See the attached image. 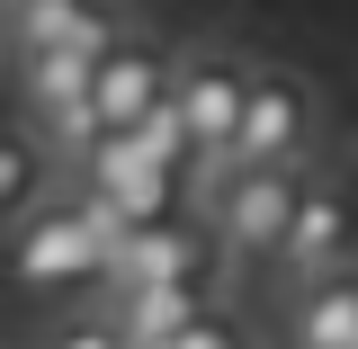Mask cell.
<instances>
[{
	"label": "cell",
	"instance_id": "cell-7",
	"mask_svg": "<svg viewBox=\"0 0 358 349\" xmlns=\"http://www.w3.org/2000/svg\"><path fill=\"white\" fill-rule=\"evenodd\" d=\"M206 251L215 242L188 233L179 215H143L108 242V269H117V287H197L206 296Z\"/></svg>",
	"mask_w": 358,
	"mask_h": 349
},
{
	"label": "cell",
	"instance_id": "cell-3",
	"mask_svg": "<svg viewBox=\"0 0 358 349\" xmlns=\"http://www.w3.org/2000/svg\"><path fill=\"white\" fill-rule=\"evenodd\" d=\"M350 251H358V206H350V188H331V179H296V206H287V233H278L268 260L305 287V278H322V269H341Z\"/></svg>",
	"mask_w": 358,
	"mask_h": 349
},
{
	"label": "cell",
	"instance_id": "cell-11",
	"mask_svg": "<svg viewBox=\"0 0 358 349\" xmlns=\"http://www.w3.org/2000/svg\"><path fill=\"white\" fill-rule=\"evenodd\" d=\"M54 45V54H99L117 45V9L108 0H18V54Z\"/></svg>",
	"mask_w": 358,
	"mask_h": 349
},
{
	"label": "cell",
	"instance_id": "cell-4",
	"mask_svg": "<svg viewBox=\"0 0 358 349\" xmlns=\"http://www.w3.org/2000/svg\"><path fill=\"white\" fill-rule=\"evenodd\" d=\"M18 99L36 108V143H45V152H54V143L81 152L90 134H99V126H90V54L27 45V54H18Z\"/></svg>",
	"mask_w": 358,
	"mask_h": 349
},
{
	"label": "cell",
	"instance_id": "cell-14",
	"mask_svg": "<svg viewBox=\"0 0 358 349\" xmlns=\"http://www.w3.org/2000/svg\"><path fill=\"white\" fill-rule=\"evenodd\" d=\"M152 349H242V332H233V313L197 305V313H188V322L171 332V341H152Z\"/></svg>",
	"mask_w": 358,
	"mask_h": 349
},
{
	"label": "cell",
	"instance_id": "cell-1",
	"mask_svg": "<svg viewBox=\"0 0 358 349\" xmlns=\"http://www.w3.org/2000/svg\"><path fill=\"white\" fill-rule=\"evenodd\" d=\"M126 224L108 215L99 197H81V206H27L18 215V233H9V278L18 287H36V296H54V287H90V278H108V242H117Z\"/></svg>",
	"mask_w": 358,
	"mask_h": 349
},
{
	"label": "cell",
	"instance_id": "cell-9",
	"mask_svg": "<svg viewBox=\"0 0 358 349\" xmlns=\"http://www.w3.org/2000/svg\"><path fill=\"white\" fill-rule=\"evenodd\" d=\"M287 206H296V171H233L215 206V242L224 251H278Z\"/></svg>",
	"mask_w": 358,
	"mask_h": 349
},
{
	"label": "cell",
	"instance_id": "cell-12",
	"mask_svg": "<svg viewBox=\"0 0 358 349\" xmlns=\"http://www.w3.org/2000/svg\"><path fill=\"white\" fill-rule=\"evenodd\" d=\"M197 305H206L197 287H117V341H126V349H152V341H171Z\"/></svg>",
	"mask_w": 358,
	"mask_h": 349
},
{
	"label": "cell",
	"instance_id": "cell-5",
	"mask_svg": "<svg viewBox=\"0 0 358 349\" xmlns=\"http://www.w3.org/2000/svg\"><path fill=\"white\" fill-rule=\"evenodd\" d=\"M242 63L233 54H197V63H179L171 72V117L188 134V162H224V143H233V117H242Z\"/></svg>",
	"mask_w": 358,
	"mask_h": 349
},
{
	"label": "cell",
	"instance_id": "cell-8",
	"mask_svg": "<svg viewBox=\"0 0 358 349\" xmlns=\"http://www.w3.org/2000/svg\"><path fill=\"white\" fill-rule=\"evenodd\" d=\"M81 162H90V197L108 206L117 224H143V215H171V171L143 152V134H90L81 143Z\"/></svg>",
	"mask_w": 358,
	"mask_h": 349
},
{
	"label": "cell",
	"instance_id": "cell-16",
	"mask_svg": "<svg viewBox=\"0 0 358 349\" xmlns=\"http://www.w3.org/2000/svg\"><path fill=\"white\" fill-rule=\"evenodd\" d=\"M350 162H358V126H350Z\"/></svg>",
	"mask_w": 358,
	"mask_h": 349
},
{
	"label": "cell",
	"instance_id": "cell-2",
	"mask_svg": "<svg viewBox=\"0 0 358 349\" xmlns=\"http://www.w3.org/2000/svg\"><path fill=\"white\" fill-rule=\"evenodd\" d=\"M305 134H313V90L296 72H251L233 143H224V171H296Z\"/></svg>",
	"mask_w": 358,
	"mask_h": 349
},
{
	"label": "cell",
	"instance_id": "cell-6",
	"mask_svg": "<svg viewBox=\"0 0 358 349\" xmlns=\"http://www.w3.org/2000/svg\"><path fill=\"white\" fill-rule=\"evenodd\" d=\"M162 99H171V63H162L152 45L117 36V45H99V54H90V126H99V134L143 126Z\"/></svg>",
	"mask_w": 358,
	"mask_h": 349
},
{
	"label": "cell",
	"instance_id": "cell-13",
	"mask_svg": "<svg viewBox=\"0 0 358 349\" xmlns=\"http://www.w3.org/2000/svg\"><path fill=\"white\" fill-rule=\"evenodd\" d=\"M45 179H54V152H45L27 126H0V224L27 215V206L45 197Z\"/></svg>",
	"mask_w": 358,
	"mask_h": 349
},
{
	"label": "cell",
	"instance_id": "cell-17",
	"mask_svg": "<svg viewBox=\"0 0 358 349\" xmlns=\"http://www.w3.org/2000/svg\"><path fill=\"white\" fill-rule=\"evenodd\" d=\"M350 349H358V341H350Z\"/></svg>",
	"mask_w": 358,
	"mask_h": 349
},
{
	"label": "cell",
	"instance_id": "cell-10",
	"mask_svg": "<svg viewBox=\"0 0 358 349\" xmlns=\"http://www.w3.org/2000/svg\"><path fill=\"white\" fill-rule=\"evenodd\" d=\"M358 341V260L322 269L296 287V313H287V349H350Z\"/></svg>",
	"mask_w": 358,
	"mask_h": 349
},
{
	"label": "cell",
	"instance_id": "cell-15",
	"mask_svg": "<svg viewBox=\"0 0 358 349\" xmlns=\"http://www.w3.org/2000/svg\"><path fill=\"white\" fill-rule=\"evenodd\" d=\"M45 349H126V341H117V322H72V332H54Z\"/></svg>",
	"mask_w": 358,
	"mask_h": 349
}]
</instances>
